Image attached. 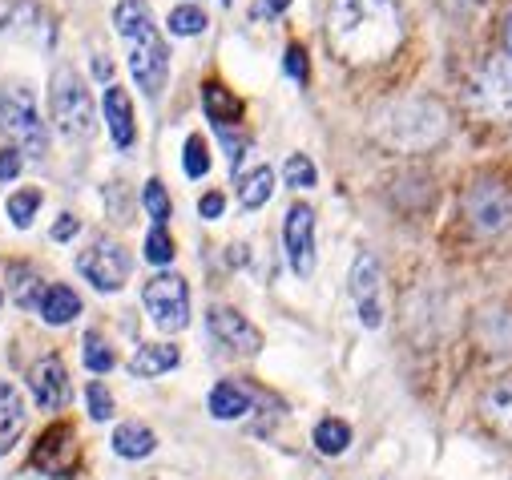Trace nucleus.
<instances>
[{
	"instance_id": "cd10ccee",
	"label": "nucleus",
	"mask_w": 512,
	"mask_h": 480,
	"mask_svg": "<svg viewBox=\"0 0 512 480\" xmlns=\"http://www.w3.org/2000/svg\"><path fill=\"white\" fill-rule=\"evenodd\" d=\"M347 444H351V428L343 420H319L315 424V448L319 452L339 456V452H347Z\"/></svg>"
},
{
	"instance_id": "4be33fe9",
	"label": "nucleus",
	"mask_w": 512,
	"mask_h": 480,
	"mask_svg": "<svg viewBox=\"0 0 512 480\" xmlns=\"http://www.w3.org/2000/svg\"><path fill=\"white\" fill-rule=\"evenodd\" d=\"M154 448H158V436L146 424H138V420L134 424H121L113 432V452L125 456V460H146Z\"/></svg>"
},
{
	"instance_id": "a18cd8bd",
	"label": "nucleus",
	"mask_w": 512,
	"mask_h": 480,
	"mask_svg": "<svg viewBox=\"0 0 512 480\" xmlns=\"http://www.w3.org/2000/svg\"><path fill=\"white\" fill-rule=\"evenodd\" d=\"M0 303H5V295H0Z\"/></svg>"
},
{
	"instance_id": "6e6552de",
	"label": "nucleus",
	"mask_w": 512,
	"mask_h": 480,
	"mask_svg": "<svg viewBox=\"0 0 512 480\" xmlns=\"http://www.w3.org/2000/svg\"><path fill=\"white\" fill-rule=\"evenodd\" d=\"M77 271H81L97 291L113 295V291L125 287V279H130V255H125L117 243H109V238H97L89 251H81Z\"/></svg>"
},
{
	"instance_id": "f8f14e48",
	"label": "nucleus",
	"mask_w": 512,
	"mask_h": 480,
	"mask_svg": "<svg viewBox=\"0 0 512 480\" xmlns=\"http://www.w3.org/2000/svg\"><path fill=\"white\" fill-rule=\"evenodd\" d=\"M130 69L142 85L146 97H158L166 89V77H170V49L162 41V33H146L142 41H134V53H130Z\"/></svg>"
},
{
	"instance_id": "f257e3e1",
	"label": "nucleus",
	"mask_w": 512,
	"mask_h": 480,
	"mask_svg": "<svg viewBox=\"0 0 512 480\" xmlns=\"http://www.w3.org/2000/svg\"><path fill=\"white\" fill-rule=\"evenodd\" d=\"M327 41L351 65L383 61L404 41V13L396 0H331Z\"/></svg>"
},
{
	"instance_id": "a211bd4d",
	"label": "nucleus",
	"mask_w": 512,
	"mask_h": 480,
	"mask_svg": "<svg viewBox=\"0 0 512 480\" xmlns=\"http://www.w3.org/2000/svg\"><path fill=\"white\" fill-rule=\"evenodd\" d=\"M202 109H206V117L214 122L218 134L230 130V126H238V113H242L238 97H234L230 89H222L218 81H206V85H202Z\"/></svg>"
},
{
	"instance_id": "c756f323",
	"label": "nucleus",
	"mask_w": 512,
	"mask_h": 480,
	"mask_svg": "<svg viewBox=\"0 0 512 480\" xmlns=\"http://www.w3.org/2000/svg\"><path fill=\"white\" fill-rule=\"evenodd\" d=\"M37 210H41V190H17V194L9 198V218H13V226H21V230L37 218Z\"/></svg>"
},
{
	"instance_id": "4468645a",
	"label": "nucleus",
	"mask_w": 512,
	"mask_h": 480,
	"mask_svg": "<svg viewBox=\"0 0 512 480\" xmlns=\"http://www.w3.org/2000/svg\"><path fill=\"white\" fill-rule=\"evenodd\" d=\"M29 380H33V396H37L41 408H49V412L65 408V400H69V376H65V364H61L57 355L41 359Z\"/></svg>"
},
{
	"instance_id": "a19ab883",
	"label": "nucleus",
	"mask_w": 512,
	"mask_h": 480,
	"mask_svg": "<svg viewBox=\"0 0 512 480\" xmlns=\"http://www.w3.org/2000/svg\"><path fill=\"white\" fill-rule=\"evenodd\" d=\"M440 5L448 9V13H468V9H476L480 0H440Z\"/></svg>"
},
{
	"instance_id": "ea45409f",
	"label": "nucleus",
	"mask_w": 512,
	"mask_h": 480,
	"mask_svg": "<svg viewBox=\"0 0 512 480\" xmlns=\"http://www.w3.org/2000/svg\"><path fill=\"white\" fill-rule=\"evenodd\" d=\"M222 206H226V198H222V194H206V198L198 202L202 218H218V214H222Z\"/></svg>"
},
{
	"instance_id": "20e7f679",
	"label": "nucleus",
	"mask_w": 512,
	"mask_h": 480,
	"mask_svg": "<svg viewBox=\"0 0 512 480\" xmlns=\"http://www.w3.org/2000/svg\"><path fill=\"white\" fill-rule=\"evenodd\" d=\"M0 134H5L29 158H45L49 154V134H45V122H41L29 89L13 85V89L0 93Z\"/></svg>"
},
{
	"instance_id": "473e14b6",
	"label": "nucleus",
	"mask_w": 512,
	"mask_h": 480,
	"mask_svg": "<svg viewBox=\"0 0 512 480\" xmlns=\"http://www.w3.org/2000/svg\"><path fill=\"white\" fill-rule=\"evenodd\" d=\"M85 368L97 372V376H105L113 368V351H109V343L101 335H85Z\"/></svg>"
},
{
	"instance_id": "7c9ffc66",
	"label": "nucleus",
	"mask_w": 512,
	"mask_h": 480,
	"mask_svg": "<svg viewBox=\"0 0 512 480\" xmlns=\"http://www.w3.org/2000/svg\"><path fill=\"white\" fill-rule=\"evenodd\" d=\"M202 29H206V13H202V9L182 5V9L170 13V33H174V37H198Z\"/></svg>"
},
{
	"instance_id": "dca6fc26",
	"label": "nucleus",
	"mask_w": 512,
	"mask_h": 480,
	"mask_svg": "<svg viewBox=\"0 0 512 480\" xmlns=\"http://www.w3.org/2000/svg\"><path fill=\"white\" fill-rule=\"evenodd\" d=\"M105 126H109V134L121 150L134 146V109H130V93H125L121 85L105 89Z\"/></svg>"
},
{
	"instance_id": "f03ea898",
	"label": "nucleus",
	"mask_w": 512,
	"mask_h": 480,
	"mask_svg": "<svg viewBox=\"0 0 512 480\" xmlns=\"http://www.w3.org/2000/svg\"><path fill=\"white\" fill-rule=\"evenodd\" d=\"M444 130H448V117L428 97H400L375 113V138L392 150H404V154L436 146L444 138Z\"/></svg>"
},
{
	"instance_id": "39448f33",
	"label": "nucleus",
	"mask_w": 512,
	"mask_h": 480,
	"mask_svg": "<svg viewBox=\"0 0 512 480\" xmlns=\"http://www.w3.org/2000/svg\"><path fill=\"white\" fill-rule=\"evenodd\" d=\"M142 303L150 311V319L162 327V331H182L190 323V287L182 275H158L146 283L142 291Z\"/></svg>"
},
{
	"instance_id": "0eeeda50",
	"label": "nucleus",
	"mask_w": 512,
	"mask_h": 480,
	"mask_svg": "<svg viewBox=\"0 0 512 480\" xmlns=\"http://www.w3.org/2000/svg\"><path fill=\"white\" fill-rule=\"evenodd\" d=\"M472 105L484 117L512 122V57H492L480 65V73L472 81Z\"/></svg>"
},
{
	"instance_id": "a878e982",
	"label": "nucleus",
	"mask_w": 512,
	"mask_h": 480,
	"mask_svg": "<svg viewBox=\"0 0 512 480\" xmlns=\"http://www.w3.org/2000/svg\"><path fill=\"white\" fill-rule=\"evenodd\" d=\"M271 194H275V174H271V166L250 170V174L242 178V186H238V202H242L246 210L267 206V202H271Z\"/></svg>"
},
{
	"instance_id": "5701e85b",
	"label": "nucleus",
	"mask_w": 512,
	"mask_h": 480,
	"mask_svg": "<svg viewBox=\"0 0 512 480\" xmlns=\"http://www.w3.org/2000/svg\"><path fill=\"white\" fill-rule=\"evenodd\" d=\"M250 404H254L250 392L242 384H230V380L214 384V392H210V416L214 420H238L250 412Z\"/></svg>"
},
{
	"instance_id": "f3484780",
	"label": "nucleus",
	"mask_w": 512,
	"mask_h": 480,
	"mask_svg": "<svg viewBox=\"0 0 512 480\" xmlns=\"http://www.w3.org/2000/svg\"><path fill=\"white\" fill-rule=\"evenodd\" d=\"M21 432H25V400L9 380H0V456L21 440Z\"/></svg>"
},
{
	"instance_id": "7ed1b4c3",
	"label": "nucleus",
	"mask_w": 512,
	"mask_h": 480,
	"mask_svg": "<svg viewBox=\"0 0 512 480\" xmlns=\"http://www.w3.org/2000/svg\"><path fill=\"white\" fill-rule=\"evenodd\" d=\"M49 101H53V122L65 138H93L97 134V109L93 97L85 89V81L73 69H57L53 85H49Z\"/></svg>"
},
{
	"instance_id": "37998d69",
	"label": "nucleus",
	"mask_w": 512,
	"mask_h": 480,
	"mask_svg": "<svg viewBox=\"0 0 512 480\" xmlns=\"http://www.w3.org/2000/svg\"><path fill=\"white\" fill-rule=\"evenodd\" d=\"M93 73H97L101 81H109V73H113V65H109V57H93Z\"/></svg>"
},
{
	"instance_id": "aec40b11",
	"label": "nucleus",
	"mask_w": 512,
	"mask_h": 480,
	"mask_svg": "<svg viewBox=\"0 0 512 480\" xmlns=\"http://www.w3.org/2000/svg\"><path fill=\"white\" fill-rule=\"evenodd\" d=\"M178 347H170V343H146V347H138L134 351V359H130V368H134V376H142V380H154V376H162V372H170V368H178Z\"/></svg>"
},
{
	"instance_id": "1a4fd4ad",
	"label": "nucleus",
	"mask_w": 512,
	"mask_h": 480,
	"mask_svg": "<svg viewBox=\"0 0 512 480\" xmlns=\"http://www.w3.org/2000/svg\"><path fill=\"white\" fill-rule=\"evenodd\" d=\"M0 37L29 41V45H49L53 25L37 0H0Z\"/></svg>"
},
{
	"instance_id": "e433bc0d",
	"label": "nucleus",
	"mask_w": 512,
	"mask_h": 480,
	"mask_svg": "<svg viewBox=\"0 0 512 480\" xmlns=\"http://www.w3.org/2000/svg\"><path fill=\"white\" fill-rule=\"evenodd\" d=\"M21 166H25L21 150H0V182H13L21 174Z\"/></svg>"
},
{
	"instance_id": "2eb2a0df",
	"label": "nucleus",
	"mask_w": 512,
	"mask_h": 480,
	"mask_svg": "<svg viewBox=\"0 0 512 480\" xmlns=\"http://www.w3.org/2000/svg\"><path fill=\"white\" fill-rule=\"evenodd\" d=\"M73 456H77V448H73V428L57 424V428L45 432V440L37 444V456H33V460H37V468L49 472V476H69Z\"/></svg>"
},
{
	"instance_id": "4c0bfd02",
	"label": "nucleus",
	"mask_w": 512,
	"mask_h": 480,
	"mask_svg": "<svg viewBox=\"0 0 512 480\" xmlns=\"http://www.w3.org/2000/svg\"><path fill=\"white\" fill-rule=\"evenodd\" d=\"M287 73H291L295 81H307V53H303L299 45L287 49Z\"/></svg>"
},
{
	"instance_id": "c9c22d12",
	"label": "nucleus",
	"mask_w": 512,
	"mask_h": 480,
	"mask_svg": "<svg viewBox=\"0 0 512 480\" xmlns=\"http://www.w3.org/2000/svg\"><path fill=\"white\" fill-rule=\"evenodd\" d=\"M89 416L93 420H109L113 416V396L101 384H89Z\"/></svg>"
},
{
	"instance_id": "79ce46f5",
	"label": "nucleus",
	"mask_w": 512,
	"mask_h": 480,
	"mask_svg": "<svg viewBox=\"0 0 512 480\" xmlns=\"http://www.w3.org/2000/svg\"><path fill=\"white\" fill-rule=\"evenodd\" d=\"M291 5V0H263V5H259V13H267V17H275V13H283Z\"/></svg>"
},
{
	"instance_id": "f704fd0d",
	"label": "nucleus",
	"mask_w": 512,
	"mask_h": 480,
	"mask_svg": "<svg viewBox=\"0 0 512 480\" xmlns=\"http://www.w3.org/2000/svg\"><path fill=\"white\" fill-rule=\"evenodd\" d=\"M182 162H186V174H190V178H206V174H210V150H206V142H202L198 134L186 142V158H182Z\"/></svg>"
},
{
	"instance_id": "9b49d317",
	"label": "nucleus",
	"mask_w": 512,
	"mask_h": 480,
	"mask_svg": "<svg viewBox=\"0 0 512 480\" xmlns=\"http://www.w3.org/2000/svg\"><path fill=\"white\" fill-rule=\"evenodd\" d=\"M351 299L359 311V323L367 331L383 327V279H379V263L371 255H359L351 267Z\"/></svg>"
},
{
	"instance_id": "c03bdc74",
	"label": "nucleus",
	"mask_w": 512,
	"mask_h": 480,
	"mask_svg": "<svg viewBox=\"0 0 512 480\" xmlns=\"http://www.w3.org/2000/svg\"><path fill=\"white\" fill-rule=\"evenodd\" d=\"M504 45H508V57H512V17L504 21Z\"/></svg>"
},
{
	"instance_id": "c85d7f7f",
	"label": "nucleus",
	"mask_w": 512,
	"mask_h": 480,
	"mask_svg": "<svg viewBox=\"0 0 512 480\" xmlns=\"http://www.w3.org/2000/svg\"><path fill=\"white\" fill-rule=\"evenodd\" d=\"M283 178H287V186H295V190H311V186L319 182L315 162H311L307 154H291L287 166H283Z\"/></svg>"
},
{
	"instance_id": "393cba45",
	"label": "nucleus",
	"mask_w": 512,
	"mask_h": 480,
	"mask_svg": "<svg viewBox=\"0 0 512 480\" xmlns=\"http://www.w3.org/2000/svg\"><path fill=\"white\" fill-rule=\"evenodd\" d=\"M476 335L488 351H512V311H504V307L484 311L476 323Z\"/></svg>"
},
{
	"instance_id": "423d86ee",
	"label": "nucleus",
	"mask_w": 512,
	"mask_h": 480,
	"mask_svg": "<svg viewBox=\"0 0 512 480\" xmlns=\"http://www.w3.org/2000/svg\"><path fill=\"white\" fill-rule=\"evenodd\" d=\"M464 214H468L476 234L496 238V234L512 230V194L500 182H476L464 194Z\"/></svg>"
},
{
	"instance_id": "ddd939ff",
	"label": "nucleus",
	"mask_w": 512,
	"mask_h": 480,
	"mask_svg": "<svg viewBox=\"0 0 512 480\" xmlns=\"http://www.w3.org/2000/svg\"><path fill=\"white\" fill-rule=\"evenodd\" d=\"M210 331H214L218 343H226V347H234V351H242V355H254V351L263 347L259 327H254L246 315L230 311V307H214V311H210Z\"/></svg>"
},
{
	"instance_id": "9d476101",
	"label": "nucleus",
	"mask_w": 512,
	"mask_h": 480,
	"mask_svg": "<svg viewBox=\"0 0 512 480\" xmlns=\"http://www.w3.org/2000/svg\"><path fill=\"white\" fill-rule=\"evenodd\" d=\"M283 243H287V259H291V271L299 279H307L315 271V210L295 202L287 210V222H283Z\"/></svg>"
},
{
	"instance_id": "b1692460",
	"label": "nucleus",
	"mask_w": 512,
	"mask_h": 480,
	"mask_svg": "<svg viewBox=\"0 0 512 480\" xmlns=\"http://www.w3.org/2000/svg\"><path fill=\"white\" fill-rule=\"evenodd\" d=\"M77 315H81V299L73 295V287L53 283V287L45 291V299H41V319L53 323V327H65V323H73Z\"/></svg>"
},
{
	"instance_id": "58836bf2",
	"label": "nucleus",
	"mask_w": 512,
	"mask_h": 480,
	"mask_svg": "<svg viewBox=\"0 0 512 480\" xmlns=\"http://www.w3.org/2000/svg\"><path fill=\"white\" fill-rule=\"evenodd\" d=\"M81 230V222L73 218V214H61L57 222H53V238H57V243H69V238Z\"/></svg>"
},
{
	"instance_id": "72a5a7b5",
	"label": "nucleus",
	"mask_w": 512,
	"mask_h": 480,
	"mask_svg": "<svg viewBox=\"0 0 512 480\" xmlns=\"http://www.w3.org/2000/svg\"><path fill=\"white\" fill-rule=\"evenodd\" d=\"M146 259H150L154 267H166V263L174 259V243H170L166 226H154V230L146 234Z\"/></svg>"
},
{
	"instance_id": "412c9836",
	"label": "nucleus",
	"mask_w": 512,
	"mask_h": 480,
	"mask_svg": "<svg viewBox=\"0 0 512 480\" xmlns=\"http://www.w3.org/2000/svg\"><path fill=\"white\" fill-rule=\"evenodd\" d=\"M480 408H484V420H488V424H492L496 432L512 436V376L496 380V384H492V388L484 392Z\"/></svg>"
},
{
	"instance_id": "6ab92c4d",
	"label": "nucleus",
	"mask_w": 512,
	"mask_h": 480,
	"mask_svg": "<svg viewBox=\"0 0 512 480\" xmlns=\"http://www.w3.org/2000/svg\"><path fill=\"white\" fill-rule=\"evenodd\" d=\"M113 25H117V33H121L125 41H142L146 33H154V29H158L146 0H121L117 13H113Z\"/></svg>"
},
{
	"instance_id": "bb28decb",
	"label": "nucleus",
	"mask_w": 512,
	"mask_h": 480,
	"mask_svg": "<svg viewBox=\"0 0 512 480\" xmlns=\"http://www.w3.org/2000/svg\"><path fill=\"white\" fill-rule=\"evenodd\" d=\"M9 279H13L9 287H13L17 307H25V311H41V299H45V291H49V287H41V275H37L33 267H13Z\"/></svg>"
},
{
	"instance_id": "2f4dec72",
	"label": "nucleus",
	"mask_w": 512,
	"mask_h": 480,
	"mask_svg": "<svg viewBox=\"0 0 512 480\" xmlns=\"http://www.w3.org/2000/svg\"><path fill=\"white\" fill-rule=\"evenodd\" d=\"M142 206L150 210L154 226H166V218H170V198H166V186H162L158 178L146 182V190H142Z\"/></svg>"
}]
</instances>
